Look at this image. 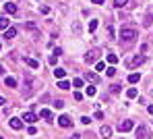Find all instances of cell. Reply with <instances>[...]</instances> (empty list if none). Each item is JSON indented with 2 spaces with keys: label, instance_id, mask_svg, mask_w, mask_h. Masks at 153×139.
I'll list each match as a JSON object with an SVG mask.
<instances>
[{
  "label": "cell",
  "instance_id": "6da1fadb",
  "mask_svg": "<svg viewBox=\"0 0 153 139\" xmlns=\"http://www.w3.org/2000/svg\"><path fill=\"white\" fill-rule=\"evenodd\" d=\"M134 40H137V29H134V27H122L120 29V42H122V44L130 46Z\"/></svg>",
  "mask_w": 153,
  "mask_h": 139
},
{
  "label": "cell",
  "instance_id": "7a4b0ae2",
  "mask_svg": "<svg viewBox=\"0 0 153 139\" xmlns=\"http://www.w3.org/2000/svg\"><path fill=\"white\" fill-rule=\"evenodd\" d=\"M143 62H145V56H143V54H137V56H130V58L126 60V66H128V68H137V66H141Z\"/></svg>",
  "mask_w": 153,
  "mask_h": 139
},
{
  "label": "cell",
  "instance_id": "3957f363",
  "mask_svg": "<svg viewBox=\"0 0 153 139\" xmlns=\"http://www.w3.org/2000/svg\"><path fill=\"white\" fill-rule=\"evenodd\" d=\"M134 133H137L139 139H151V133H149V129L145 125H139L137 129H134Z\"/></svg>",
  "mask_w": 153,
  "mask_h": 139
},
{
  "label": "cell",
  "instance_id": "277c9868",
  "mask_svg": "<svg viewBox=\"0 0 153 139\" xmlns=\"http://www.w3.org/2000/svg\"><path fill=\"white\" fill-rule=\"evenodd\" d=\"M97 58H100V50H89L87 54H85V62L87 64H93Z\"/></svg>",
  "mask_w": 153,
  "mask_h": 139
},
{
  "label": "cell",
  "instance_id": "5b68a950",
  "mask_svg": "<svg viewBox=\"0 0 153 139\" xmlns=\"http://www.w3.org/2000/svg\"><path fill=\"white\" fill-rule=\"evenodd\" d=\"M132 127H134V123H132V120H122V123L118 125V131H120V133H128Z\"/></svg>",
  "mask_w": 153,
  "mask_h": 139
},
{
  "label": "cell",
  "instance_id": "8992f818",
  "mask_svg": "<svg viewBox=\"0 0 153 139\" xmlns=\"http://www.w3.org/2000/svg\"><path fill=\"white\" fill-rule=\"evenodd\" d=\"M23 118H11L8 120V125H11V129H15V131H19V129H23Z\"/></svg>",
  "mask_w": 153,
  "mask_h": 139
},
{
  "label": "cell",
  "instance_id": "52a82bcc",
  "mask_svg": "<svg viewBox=\"0 0 153 139\" xmlns=\"http://www.w3.org/2000/svg\"><path fill=\"white\" fill-rule=\"evenodd\" d=\"M17 27H8V29H4V40H13V38H17Z\"/></svg>",
  "mask_w": 153,
  "mask_h": 139
},
{
  "label": "cell",
  "instance_id": "ba28073f",
  "mask_svg": "<svg viewBox=\"0 0 153 139\" xmlns=\"http://www.w3.org/2000/svg\"><path fill=\"white\" fill-rule=\"evenodd\" d=\"M58 125H60V127H64V129H66V127H70V125H73V120H70V118H68L66 114H62V116L58 118Z\"/></svg>",
  "mask_w": 153,
  "mask_h": 139
},
{
  "label": "cell",
  "instance_id": "9c48e42d",
  "mask_svg": "<svg viewBox=\"0 0 153 139\" xmlns=\"http://www.w3.org/2000/svg\"><path fill=\"white\" fill-rule=\"evenodd\" d=\"M151 23H153V11L149 8V13L145 15V19H143V27H151Z\"/></svg>",
  "mask_w": 153,
  "mask_h": 139
},
{
  "label": "cell",
  "instance_id": "30bf717a",
  "mask_svg": "<svg viewBox=\"0 0 153 139\" xmlns=\"http://www.w3.org/2000/svg\"><path fill=\"white\" fill-rule=\"evenodd\" d=\"M23 120H25V123H29V125H33L35 120H37V116H35L33 112H25V114H23Z\"/></svg>",
  "mask_w": 153,
  "mask_h": 139
},
{
  "label": "cell",
  "instance_id": "8fae6325",
  "mask_svg": "<svg viewBox=\"0 0 153 139\" xmlns=\"http://www.w3.org/2000/svg\"><path fill=\"white\" fill-rule=\"evenodd\" d=\"M23 60H25V64H27V66H31V68H39V62H37L35 58H27V56H25Z\"/></svg>",
  "mask_w": 153,
  "mask_h": 139
},
{
  "label": "cell",
  "instance_id": "7c38bea8",
  "mask_svg": "<svg viewBox=\"0 0 153 139\" xmlns=\"http://www.w3.org/2000/svg\"><path fill=\"white\" fill-rule=\"evenodd\" d=\"M4 11H6L8 15H15V13H17V4H15V2H6V4H4Z\"/></svg>",
  "mask_w": 153,
  "mask_h": 139
},
{
  "label": "cell",
  "instance_id": "4fadbf2b",
  "mask_svg": "<svg viewBox=\"0 0 153 139\" xmlns=\"http://www.w3.org/2000/svg\"><path fill=\"white\" fill-rule=\"evenodd\" d=\"M39 116H41V118H46V120H52V118H54V116H52V112H50L48 108H43V110H39Z\"/></svg>",
  "mask_w": 153,
  "mask_h": 139
},
{
  "label": "cell",
  "instance_id": "5bb4252c",
  "mask_svg": "<svg viewBox=\"0 0 153 139\" xmlns=\"http://www.w3.org/2000/svg\"><path fill=\"white\" fill-rule=\"evenodd\" d=\"M85 79H87V81H91V83H95L97 79H100V77H97L95 73H91V71H87V73H85Z\"/></svg>",
  "mask_w": 153,
  "mask_h": 139
},
{
  "label": "cell",
  "instance_id": "9a60e30c",
  "mask_svg": "<svg viewBox=\"0 0 153 139\" xmlns=\"http://www.w3.org/2000/svg\"><path fill=\"white\" fill-rule=\"evenodd\" d=\"M139 81H141V75H139V73L128 75V83H132V85H134V83H139Z\"/></svg>",
  "mask_w": 153,
  "mask_h": 139
},
{
  "label": "cell",
  "instance_id": "2e32d148",
  "mask_svg": "<svg viewBox=\"0 0 153 139\" xmlns=\"http://www.w3.org/2000/svg\"><path fill=\"white\" fill-rule=\"evenodd\" d=\"M100 133H102L104 137H110V135H112V127H108V125H104V127L100 129Z\"/></svg>",
  "mask_w": 153,
  "mask_h": 139
},
{
  "label": "cell",
  "instance_id": "e0dca14e",
  "mask_svg": "<svg viewBox=\"0 0 153 139\" xmlns=\"http://www.w3.org/2000/svg\"><path fill=\"white\" fill-rule=\"evenodd\" d=\"M64 75H66V71H64V68H56V71H54V77H56V79H64Z\"/></svg>",
  "mask_w": 153,
  "mask_h": 139
},
{
  "label": "cell",
  "instance_id": "ac0fdd59",
  "mask_svg": "<svg viewBox=\"0 0 153 139\" xmlns=\"http://www.w3.org/2000/svg\"><path fill=\"white\" fill-rule=\"evenodd\" d=\"M8 25H11L8 17H0V29H8Z\"/></svg>",
  "mask_w": 153,
  "mask_h": 139
},
{
  "label": "cell",
  "instance_id": "d6986e66",
  "mask_svg": "<svg viewBox=\"0 0 153 139\" xmlns=\"http://www.w3.org/2000/svg\"><path fill=\"white\" fill-rule=\"evenodd\" d=\"M130 0H114V6L116 8H124V6H128Z\"/></svg>",
  "mask_w": 153,
  "mask_h": 139
},
{
  "label": "cell",
  "instance_id": "ffe728a7",
  "mask_svg": "<svg viewBox=\"0 0 153 139\" xmlns=\"http://www.w3.org/2000/svg\"><path fill=\"white\" fill-rule=\"evenodd\" d=\"M6 85L8 87H17V79L15 77H6Z\"/></svg>",
  "mask_w": 153,
  "mask_h": 139
},
{
  "label": "cell",
  "instance_id": "44dd1931",
  "mask_svg": "<svg viewBox=\"0 0 153 139\" xmlns=\"http://www.w3.org/2000/svg\"><path fill=\"white\" fill-rule=\"evenodd\" d=\"M58 87H60V89H68V87H70V83L64 81V79H60V81H58Z\"/></svg>",
  "mask_w": 153,
  "mask_h": 139
},
{
  "label": "cell",
  "instance_id": "7402d4cb",
  "mask_svg": "<svg viewBox=\"0 0 153 139\" xmlns=\"http://www.w3.org/2000/svg\"><path fill=\"white\" fill-rule=\"evenodd\" d=\"M120 89H122V87H120L118 83H112V85H110V91H112V93H120Z\"/></svg>",
  "mask_w": 153,
  "mask_h": 139
},
{
  "label": "cell",
  "instance_id": "603a6c76",
  "mask_svg": "<svg viewBox=\"0 0 153 139\" xmlns=\"http://www.w3.org/2000/svg\"><path fill=\"white\" fill-rule=\"evenodd\" d=\"M108 62H110V64H116V62H118V56H116V54H108Z\"/></svg>",
  "mask_w": 153,
  "mask_h": 139
},
{
  "label": "cell",
  "instance_id": "cb8c5ba5",
  "mask_svg": "<svg viewBox=\"0 0 153 139\" xmlns=\"http://www.w3.org/2000/svg\"><path fill=\"white\" fill-rule=\"evenodd\" d=\"M106 75H108V77H114V75H116V68H114V66L106 68Z\"/></svg>",
  "mask_w": 153,
  "mask_h": 139
},
{
  "label": "cell",
  "instance_id": "d4e9b609",
  "mask_svg": "<svg viewBox=\"0 0 153 139\" xmlns=\"http://www.w3.org/2000/svg\"><path fill=\"white\" fill-rule=\"evenodd\" d=\"M126 95H128V98H137V89H134V87H130V89L126 91Z\"/></svg>",
  "mask_w": 153,
  "mask_h": 139
},
{
  "label": "cell",
  "instance_id": "484cf974",
  "mask_svg": "<svg viewBox=\"0 0 153 139\" xmlns=\"http://www.w3.org/2000/svg\"><path fill=\"white\" fill-rule=\"evenodd\" d=\"M95 93H97V89H95V87H87V95H89V98H93Z\"/></svg>",
  "mask_w": 153,
  "mask_h": 139
},
{
  "label": "cell",
  "instance_id": "4316f807",
  "mask_svg": "<svg viewBox=\"0 0 153 139\" xmlns=\"http://www.w3.org/2000/svg\"><path fill=\"white\" fill-rule=\"evenodd\" d=\"M95 29H97V21H91V23H89V31H91V33H93Z\"/></svg>",
  "mask_w": 153,
  "mask_h": 139
},
{
  "label": "cell",
  "instance_id": "83f0119b",
  "mask_svg": "<svg viewBox=\"0 0 153 139\" xmlns=\"http://www.w3.org/2000/svg\"><path fill=\"white\" fill-rule=\"evenodd\" d=\"M73 85L75 87H83V79H73Z\"/></svg>",
  "mask_w": 153,
  "mask_h": 139
},
{
  "label": "cell",
  "instance_id": "f1b7e54d",
  "mask_svg": "<svg viewBox=\"0 0 153 139\" xmlns=\"http://www.w3.org/2000/svg\"><path fill=\"white\" fill-rule=\"evenodd\" d=\"M73 31H75V36H79V33H81V25H79V23L73 25Z\"/></svg>",
  "mask_w": 153,
  "mask_h": 139
},
{
  "label": "cell",
  "instance_id": "f546056e",
  "mask_svg": "<svg viewBox=\"0 0 153 139\" xmlns=\"http://www.w3.org/2000/svg\"><path fill=\"white\" fill-rule=\"evenodd\" d=\"M54 106H56V108H58V110H60V108H62V106H64V102H62V100H56V102H54Z\"/></svg>",
  "mask_w": 153,
  "mask_h": 139
},
{
  "label": "cell",
  "instance_id": "4dcf8cb0",
  "mask_svg": "<svg viewBox=\"0 0 153 139\" xmlns=\"http://www.w3.org/2000/svg\"><path fill=\"white\" fill-rule=\"evenodd\" d=\"M27 133H29V135H35V133H37V129H35V127H33V125H31V127H29V129H27Z\"/></svg>",
  "mask_w": 153,
  "mask_h": 139
},
{
  "label": "cell",
  "instance_id": "1f68e13d",
  "mask_svg": "<svg viewBox=\"0 0 153 139\" xmlns=\"http://www.w3.org/2000/svg\"><path fill=\"white\" fill-rule=\"evenodd\" d=\"M75 100L81 102V100H83V93H81V91H75Z\"/></svg>",
  "mask_w": 153,
  "mask_h": 139
},
{
  "label": "cell",
  "instance_id": "d6a6232c",
  "mask_svg": "<svg viewBox=\"0 0 153 139\" xmlns=\"http://www.w3.org/2000/svg\"><path fill=\"white\" fill-rule=\"evenodd\" d=\"M95 118H97V120H102V118H104V112H102V110H97V112H95Z\"/></svg>",
  "mask_w": 153,
  "mask_h": 139
},
{
  "label": "cell",
  "instance_id": "836d02e7",
  "mask_svg": "<svg viewBox=\"0 0 153 139\" xmlns=\"http://www.w3.org/2000/svg\"><path fill=\"white\" fill-rule=\"evenodd\" d=\"M95 68H97V71H104L106 64H104V62H97V64H95Z\"/></svg>",
  "mask_w": 153,
  "mask_h": 139
},
{
  "label": "cell",
  "instance_id": "e575fe53",
  "mask_svg": "<svg viewBox=\"0 0 153 139\" xmlns=\"http://www.w3.org/2000/svg\"><path fill=\"white\" fill-rule=\"evenodd\" d=\"M81 123H85V125H89V123H91V118H89V116H83V118H81Z\"/></svg>",
  "mask_w": 153,
  "mask_h": 139
},
{
  "label": "cell",
  "instance_id": "d590c367",
  "mask_svg": "<svg viewBox=\"0 0 153 139\" xmlns=\"http://www.w3.org/2000/svg\"><path fill=\"white\" fill-rule=\"evenodd\" d=\"M39 11H41L43 15H48V13H50V6H41V8H39Z\"/></svg>",
  "mask_w": 153,
  "mask_h": 139
},
{
  "label": "cell",
  "instance_id": "8d00e7d4",
  "mask_svg": "<svg viewBox=\"0 0 153 139\" xmlns=\"http://www.w3.org/2000/svg\"><path fill=\"white\" fill-rule=\"evenodd\" d=\"M147 112H149V114H153V104H149V106H147Z\"/></svg>",
  "mask_w": 153,
  "mask_h": 139
},
{
  "label": "cell",
  "instance_id": "74e56055",
  "mask_svg": "<svg viewBox=\"0 0 153 139\" xmlns=\"http://www.w3.org/2000/svg\"><path fill=\"white\" fill-rule=\"evenodd\" d=\"M93 4H104V0H91Z\"/></svg>",
  "mask_w": 153,
  "mask_h": 139
},
{
  "label": "cell",
  "instance_id": "f35d334b",
  "mask_svg": "<svg viewBox=\"0 0 153 139\" xmlns=\"http://www.w3.org/2000/svg\"><path fill=\"white\" fill-rule=\"evenodd\" d=\"M79 137H81V135H70L68 139H79Z\"/></svg>",
  "mask_w": 153,
  "mask_h": 139
},
{
  "label": "cell",
  "instance_id": "ab89813d",
  "mask_svg": "<svg viewBox=\"0 0 153 139\" xmlns=\"http://www.w3.org/2000/svg\"><path fill=\"white\" fill-rule=\"evenodd\" d=\"M2 104H6V100H4V98H0V106H2Z\"/></svg>",
  "mask_w": 153,
  "mask_h": 139
},
{
  "label": "cell",
  "instance_id": "60d3db41",
  "mask_svg": "<svg viewBox=\"0 0 153 139\" xmlns=\"http://www.w3.org/2000/svg\"><path fill=\"white\" fill-rule=\"evenodd\" d=\"M0 75H4V66H0Z\"/></svg>",
  "mask_w": 153,
  "mask_h": 139
},
{
  "label": "cell",
  "instance_id": "b9f144b4",
  "mask_svg": "<svg viewBox=\"0 0 153 139\" xmlns=\"http://www.w3.org/2000/svg\"><path fill=\"white\" fill-rule=\"evenodd\" d=\"M151 98H153V89H151Z\"/></svg>",
  "mask_w": 153,
  "mask_h": 139
},
{
  "label": "cell",
  "instance_id": "7bdbcfd3",
  "mask_svg": "<svg viewBox=\"0 0 153 139\" xmlns=\"http://www.w3.org/2000/svg\"><path fill=\"white\" fill-rule=\"evenodd\" d=\"M0 139H4V137H0Z\"/></svg>",
  "mask_w": 153,
  "mask_h": 139
}]
</instances>
